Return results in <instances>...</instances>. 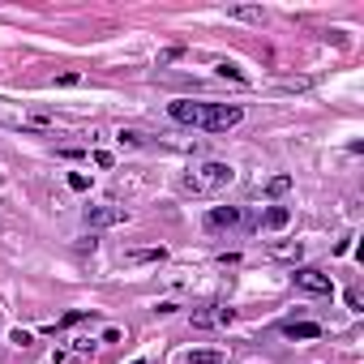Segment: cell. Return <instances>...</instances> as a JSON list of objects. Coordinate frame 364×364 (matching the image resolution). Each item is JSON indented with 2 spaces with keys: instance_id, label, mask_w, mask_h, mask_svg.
Wrapping results in <instances>:
<instances>
[{
  "instance_id": "6da1fadb",
  "label": "cell",
  "mask_w": 364,
  "mask_h": 364,
  "mask_svg": "<svg viewBox=\"0 0 364 364\" xmlns=\"http://www.w3.org/2000/svg\"><path fill=\"white\" fill-rule=\"evenodd\" d=\"M167 116L176 124H193V129H206V133H228L245 120V107L240 103H193V99H176L167 103Z\"/></svg>"
},
{
  "instance_id": "7a4b0ae2",
  "label": "cell",
  "mask_w": 364,
  "mask_h": 364,
  "mask_svg": "<svg viewBox=\"0 0 364 364\" xmlns=\"http://www.w3.org/2000/svg\"><path fill=\"white\" fill-rule=\"evenodd\" d=\"M232 180H236V171H232L228 163H202V167H193L185 180H180V189H185V193H198V198H206V193L228 189Z\"/></svg>"
},
{
  "instance_id": "3957f363",
  "label": "cell",
  "mask_w": 364,
  "mask_h": 364,
  "mask_svg": "<svg viewBox=\"0 0 364 364\" xmlns=\"http://www.w3.org/2000/svg\"><path fill=\"white\" fill-rule=\"evenodd\" d=\"M236 228L253 232L262 223H257V215H245L240 206H215V210H206V232H236Z\"/></svg>"
},
{
  "instance_id": "277c9868",
  "label": "cell",
  "mask_w": 364,
  "mask_h": 364,
  "mask_svg": "<svg viewBox=\"0 0 364 364\" xmlns=\"http://www.w3.org/2000/svg\"><path fill=\"white\" fill-rule=\"evenodd\" d=\"M291 283H296L300 291H313V296H330V291H334L330 274H321V270H313V266H300V270H291Z\"/></svg>"
},
{
  "instance_id": "5b68a950",
  "label": "cell",
  "mask_w": 364,
  "mask_h": 364,
  "mask_svg": "<svg viewBox=\"0 0 364 364\" xmlns=\"http://www.w3.org/2000/svg\"><path fill=\"white\" fill-rule=\"evenodd\" d=\"M86 228H116V223H124L129 219V210L124 206H86Z\"/></svg>"
},
{
  "instance_id": "8992f818",
  "label": "cell",
  "mask_w": 364,
  "mask_h": 364,
  "mask_svg": "<svg viewBox=\"0 0 364 364\" xmlns=\"http://www.w3.org/2000/svg\"><path fill=\"white\" fill-rule=\"evenodd\" d=\"M236 313L232 309H206V313H193V326L198 330H210V326H232Z\"/></svg>"
},
{
  "instance_id": "52a82bcc",
  "label": "cell",
  "mask_w": 364,
  "mask_h": 364,
  "mask_svg": "<svg viewBox=\"0 0 364 364\" xmlns=\"http://www.w3.org/2000/svg\"><path fill=\"white\" fill-rule=\"evenodd\" d=\"M180 364H223V351L198 347V351H185V355H180Z\"/></svg>"
},
{
  "instance_id": "ba28073f",
  "label": "cell",
  "mask_w": 364,
  "mask_h": 364,
  "mask_svg": "<svg viewBox=\"0 0 364 364\" xmlns=\"http://www.w3.org/2000/svg\"><path fill=\"white\" fill-rule=\"evenodd\" d=\"M283 334L287 338H321V326H313V321H287Z\"/></svg>"
},
{
  "instance_id": "9c48e42d",
  "label": "cell",
  "mask_w": 364,
  "mask_h": 364,
  "mask_svg": "<svg viewBox=\"0 0 364 364\" xmlns=\"http://www.w3.org/2000/svg\"><path fill=\"white\" fill-rule=\"evenodd\" d=\"M257 223H266V228H274V232H279V228H287V223H291V210H287V206H270Z\"/></svg>"
},
{
  "instance_id": "30bf717a",
  "label": "cell",
  "mask_w": 364,
  "mask_h": 364,
  "mask_svg": "<svg viewBox=\"0 0 364 364\" xmlns=\"http://www.w3.org/2000/svg\"><path fill=\"white\" fill-rule=\"evenodd\" d=\"M266 253H270V257H300L304 245H300V240H283V245H270Z\"/></svg>"
},
{
  "instance_id": "8fae6325",
  "label": "cell",
  "mask_w": 364,
  "mask_h": 364,
  "mask_svg": "<svg viewBox=\"0 0 364 364\" xmlns=\"http://www.w3.org/2000/svg\"><path fill=\"white\" fill-rule=\"evenodd\" d=\"M124 262H163V249H137V253H129Z\"/></svg>"
},
{
  "instance_id": "7c38bea8",
  "label": "cell",
  "mask_w": 364,
  "mask_h": 364,
  "mask_svg": "<svg viewBox=\"0 0 364 364\" xmlns=\"http://www.w3.org/2000/svg\"><path fill=\"white\" fill-rule=\"evenodd\" d=\"M116 141H120V146H141L146 137H141L137 129H120V133H116Z\"/></svg>"
},
{
  "instance_id": "4fadbf2b",
  "label": "cell",
  "mask_w": 364,
  "mask_h": 364,
  "mask_svg": "<svg viewBox=\"0 0 364 364\" xmlns=\"http://www.w3.org/2000/svg\"><path fill=\"white\" fill-rule=\"evenodd\" d=\"M287 189H291V176H274L266 185V193H287Z\"/></svg>"
},
{
  "instance_id": "5bb4252c",
  "label": "cell",
  "mask_w": 364,
  "mask_h": 364,
  "mask_svg": "<svg viewBox=\"0 0 364 364\" xmlns=\"http://www.w3.org/2000/svg\"><path fill=\"white\" fill-rule=\"evenodd\" d=\"M232 18H245V22H262V9H232Z\"/></svg>"
},
{
  "instance_id": "9a60e30c",
  "label": "cell",
  "mask_w": 364,
  "mask_h": 364,
  "mask_svg": "<svg viewBox=\"0 0 364 364\" xmlns=\"http://www.w3.org/2000/svg\"><path fill=\"white\" fill-rule=\"evenodd\" d=\"M9 343H18V347H31V343H35V338H31V334H26V330H14V334H9Z\"/></svg>"
},
{
  "instance_id": "2e32d148",
  "label": "cell",
  "mask_w": 364,
  "mask_h": 364,
  "mask_svg": "<svg viewBox=\"0 0 364 364\" xmlns=\"http://www.w3.org/2000/svg\"><path fill=\"white\" fill-rule=\"evenodd\" d=\"M86 185H90V180H86V176H82V171H73V176H69V189H77V193H82V189H86Z\"/></svg>"
},
{
  "instance_id": "e0dca14e",
  "label": "cell",
  "mask_w": 364,
  "mask_h": 364,
  "mask_svg": "<svg viewBox=\"0 0 364 364\" xmlns=\"http://www.w3.org/2000/svg\"><path fill=\"white\" fill-rule=\"evenodd\" d=\"M219 73H223V77H236V82H245V73H240L236 65H219Z\"/></svg>"
}]
</instances>
